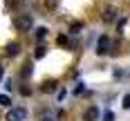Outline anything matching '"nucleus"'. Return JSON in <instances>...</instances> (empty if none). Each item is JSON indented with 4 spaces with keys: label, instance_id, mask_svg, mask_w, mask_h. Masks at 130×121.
<instances>
[{
    "label": "nucleus",
    "instance_id": "1",
    "mask_svg": "<svg viewBox=\"0 0 130 121\" xmlns=\"http://www.w3.org/2000/svg\"><path fill=\"white\" fill-rule=\"evenodd\" d=\"M27 117V110L25 108H11L7 112V121H23Z\"/></svg>",
    "mask_w": 130,
    "mask_h": 121
},
{
    "label": "nucleus",
    "instance_id": "2",
    "mask_svg": "<svg viewBox=\"0 0 130 121\" xmlns=\"http://www.w3.org/2000/svg\"><path fill=\"white\" fill-rule=\"evenodd\" d=\"M16 27H18L20 31H27V29H31V16H29V13H23V16H18V18H16Z\"/></svg>",
    "mask_w": 130,
    "mask_h": 121
},
{
    "label": "nucleus",
    "instance_id": "3",
    "mask_svg": "<svg viewBox=\"0 0 130 121\" xmlns=\"http://www.w3.org/2000/svg\"><path fill=\"white\" fill-rule=\"evenodd\" d=\"M96 119H99V108L90 106L85 112H83V121H96Z\"/></svg>",
    "mask_w": 130,
    "mask_h": 121
},
{
    "label": "nucleus",
    "instance_id": "4",
    "mask_svg": "<svg viewBox=\"0 0 130 121\" xmlns=\"http://www.w3.org/2000/svg\"><path fill=\"white\" fill-rule=\"evenodd\" d=\"M108 47H110L108 36H101V38H99V43H96V52H99V54H108Z\"/></svg>",
    "mask_w": 130,
    "mask_h": 121
},
{
    "label": "nucleus",
    "instance_id": "5",
    "mask_svg": "<svg viewBox=\"0 0 130 121\" xmlns=\"http://www.w3.org/2000/svg\"><path fill=\"white\" fill-rule=\"evenodd\" d=\"M5 49H7V56H18V52H20V45H18V43H9Z\"/></svg>",
    "mask_w": 130,
    "mask_h": 121
},
{
    "label": "nucleus",
    "instance_id": "6",
    "mask_svg": "<svg viewBox=\"0 0 130 121\" xmlns=\"http://www.w3.org/2000/svg\"><path fill=\"white\" fill-rule=\"evenodd\" d=\"M115 7H108V9H105V13H103V20L105 23H112V20H115Z\"/></svg>",
    "mask_w": 130,
    "mask_h": 121
},
{
    "label": "nucleus",
    "instance_id": "7",
    "mask_svg": "<svg viewBox=\"0 0 130 121\" xmlns=\"http://www.w3.org/2000/svg\"><path fill=\"white\" fill-rule=\"evenodd\" d=\"M0 106L9 108V106H11V99H9V96H7V94H0Z\"/></svg>",
    "mask_w": 130,
    "mask_h": 121
},
{
    "label": "nucleus",
    "instance_id": "8",
    "mask_svg": "<svg viewBox=\"0 0 130 121\" xmlns=\"http://www.w3.org/2000/svg\"><path fill=\"white\" fill-rule=\"evenodd\" d=\"M45 36H47V29H45V27H38V29H36V38H45Z\"/></svg>",
    "mask_w": 130,
    "mask_h": 121
},
{
    "label": "nucleus",
    "instance_id": "9",
    "mask_svg": "<svg viewBox=\"0 0 130 121\" xmlns=\"http://www.w3.org/2000/svg\"><path fill=\"white\" fill-rule=\"evenodd\" d=\"M34 56H36V58H43V56H45V47L38 45V47H36V52H34Z\"/></svg>",
    "mask_w": 130,
    "mask_h": 121
},
{
    "label": "nucleus",
    "instance_id": "10",
    "mask_svg": "<svg viewBox=\"0 0 130 121\" xmlns=\"http://www.w3.org/2000/svg\"><path fill=\"white\" fill-rule=\"evenodd\" d=\"M54 88H56V83H54V81H47V83L43 85V90H45V92H52Z\"/></svg>",
    "mask_w": 130,
    "mask_h": 121
},
{
    "label": "nucleus",
    "instance_id": "11",
    "mask_svg": "<svg viewBox=\"0 0 130 121\" xmlns=\"http://www.w3.org/2000/svg\"><path fill=\"white\" fill-rule=\"evenodd\" d=\"M103 121H115V114H112L110 110H105L103 112Z\"/></svg>",
    "mask_w": 130,
    "mask_h": 121
},
{
    "label": "nucleus",
    "instance_id": "12",
    "mask_svg": "<svg viewBox=\"0 0 130 121\" xmlns=\"http://www.w3.org/2000/svg\"><path fill=\"white\" fill-rule=\"evenodd\" d=\"M123 108H128V110H130V94L123 96Z\"/></svg>",
    "mask_w": 130,
    "mask_h": 121
},
{
    "label": "nucleus",
    "instance_id": "13",
    "mask_svg": "<svg viewBox=\"0 0 130 121\" xmlns=\"http://www.w3.org/2000/svg\"><path fill=\"white\" fill-rule=\"evenodd\" d=\"M29 74H31V67L25 65V70H23V76H29Z\"/></svg>",
    "mask_w": 130,
    "mask_h": 121
},
{
    "label": "nucleus",
    "instance_id": "14",
    "mask_svg": "<svg viewBox=\"0 0 130 121\" xmlns=\"http://www.w3.org/2000/svg\"><path fill=\"white\" fill-rule=\"evenodd\" d=\"M78 29H81V23H76V25H72V34H76Z\"/></svg>",
    "mask_w": 130,
    "mask_h": 121
},
{
    "label": "nucleus",
    "instance_id": "15",
    "mask_svg": "<svg viewBox=\"0 0 130 121\" xmlns=\"http://www.w3.org/2000/svg\"><path fill=\"white\" fill-rule=\"evenodd\" d=\"M47 5L50 7H56V0H47Z\"/></svg>",
    "mask_w": 130,
    "mask_h": 121
},
{
    "label": "nucleus",
    "instance_id": "16",
    "mask_svg": "<svg viewBox=\"0 0 130 121\" xmlns=\"http://www.w3.org/2000/svg\"><path fill=\"white\" fill-rule=\"evenodd\" d=\"M43 121H54V119H52V117H45V119H43Z\"/></svg>",
    "mask_w": 130,
    "mask_h": 121
}]
</instances>
